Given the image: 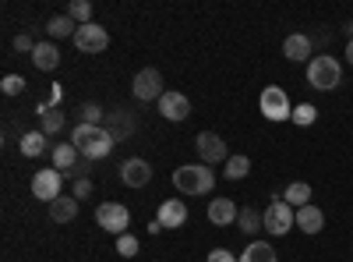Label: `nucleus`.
Here are the masks:
<instances>
[{
	"mask_svg": "<svg viewBox=\"0 0 353 262\" xmlns=\"http://www.w3.org/2000/svg\"><path fill=\"white\" fill-rule=\"evenodd\" d=\"M241 262H279V255H276V248L269 241H251L241 252Z\"/></svg>",
	"mask_w": 353,
	"mask_h": 262,
	"instance_id": "nucleus-20",
	"label": "nucleus"
},
{
	"mask_svg": "<svg viewBox=\"0 0 353 262\" xmlns=\"http://www.w3.org/2000/svg\"><path fill=\"white\" fill-rule=\"evenodd\" d=\"M343 32H346V39H353V21H346V25H343Z\"/></svg>",
	"mask_w": 353,
	"mask_h": 262,
	"instance_id": "nucleus-36",
	"label": "nucleus"
},
{
	"mask_svg": "<svg viewBox=\"0 0 353 262\" xmlns=\"http://www.w3.org/2000/svg\"><path fill=\"white\" fill-rule=\"evenodd\" d=\"M293 124H301V128H307V124H314L318 121V106H311V103H301V106H293V118H290Z\"/></svg>",
	"mask_w": 353,
	"mask_h": 262,
	"instance_id": "nucleus-28",
	"label": "nucleus"
},
{
	"mask_svg": "<svg viewBox=\"0 0 353 262\" xmlns=\"http://www.w3.org/2000/svg\"><path fill=\"white\" fill-rule=\"evenodd\" d=\"M88 195H92V181H88V178H78V181H74V198L81 202V198H88Z\"/></svg>",
	"mask_w": 353,
	"mask_h": 262,
	"instance_id": "nucleus-35",
	"label": "nucleus"
},
{
	"mask_svg": "<svg viewBox=\"0 0 353 262\" xmlns=\"http://www.w3.org/2000/svg\"><path fill=\"white\" fill-rule=\"evenodd\" d=\"M71 145L85 156V160H103L110 156V149L117 145V138L103 128V124H78L71 131Z\"/></svg>",
	"mask_w": 353,
	"mask_h": 262,
	"instance_id": "nucleus-1",
	"label": "nucleus"
},
{
	"mask_svg": "<svg viewBox=\"0 0 353 262\" xmlns=\"http://www.w3.org/2000/svg\"><path fill=\"white\" fill-rule=\"evenodd\" d=\"M61 185H64V174H61V170H36V178H32V195L50 206L53 198H61Z\"/></svg>",
	"mask_w": 353,
	"mask_h": 262,
	"instance_id": "nucleus-10",
	"label": "nucleus"
},
{
	"mask_svg": "<svg viewBox=\"0 0 353 262\" xmlns=\"http://www.w3.org/2000/svg\"><path fill=\"white\" fill-rule=\"evenodd\" d=\"M61 128H64V113L57 110V106L43 110V135H57Z\"/></svg>",
	"mask_w": 353,
	"mask_h": 262,
	"instance_id": "nucleus-29",
	"label": "nucleus"
},
{
	"mask_svg": "<svg viewBox=\"0 0 353 262\" xmlns=\"http://www.w3.org/2000/svg\"><path fill=\"white\" fill-rule=\"evenodd\" d=\"M237 206H233V198H212L209 202V220L216 227H230V223H237Z\"/></svg>",
	"mask_w": 353,
	"mask_h": 262,
	"instance_id": "nucleus-14",
	"label": "nucleus"
},
{
	"mask_svg": "<svg viewBox=\"0 0 353 262\" xmlns=\"http://www.w3.org/2000/svg\"><path fill=\"white\" fill-rule=\"evenodd\" d=\"M103 113H106V110H103L99 103H85V106H81V124H103Z\"/></svg>",
	"mask_w": 353,
	"mask_h": 262,
	"instance_id": "nucleus-32",
	"label": "nucleus"
},
{
	"mask_svg": "<svg viewBox=\"0 0 353 262\" xmlns=\"http://www.w3.org/2000/svg\"><path fill=\"white\" fill-rule=\"evenodd\" d=\"M131 93H134V100H141V103L163 100V75H159L156 68H141V71L134 75V82H131Z\"/></svg>",
	"mask_w": 353,
	"mask_h": 262,
	"instance_id": "nucleus-6",
	"label": "nucleus"
},
{
	"mask_svg": "<svg viewBox=\"0 0 353 262\" xmlns=\"http://www.w3.org/2000/svg\"><path fill=\"white\" fill-rule=\"evenodd\" d=\"M18 145H21V156L36 160V156H43V153H46V135H43V131H25Z\"/></svg>",
	"mask_w": 353,
	"mask_h": 262,
	"instance_id": "nucleus-23",
	"label": "nucleus"
},
{
	"mask_svg": "<svg viewBox=\"0 0 353 262\" xmlns=\"http://www.w3.org/2000/svg\"><path fill=\"white\" fill-rule=\"evenodd\" d=\"M156 220L163 223V230H176V227L188 223V206H184L181 198H166L163 206H159V216Z\"/></svg>",
	"mask_w": 353,
	"mask_h": 262,
	"instance_id": "nucleus-13",
	"label": "nucleus"
},
{
	"mask_svg": "<svg viewBox=\"0 0 353 262\" xmlns=\"http://www.w3.org/2000/svg\"><path fill=\"white\" fill-rule=\"evenodd\" d=\"M74 46H78L81 53H103V50L110 46V32H106L103 25H96V21L78 25V32H74Z\"/></svg>",
	"mask_w": 353,
	"mask_h": 262,
	"instance_id": "nucleus-9",
	"label": "nucleus"
},
{
	"mask_svg": "<svg viewBox=\"0 0 353 262\" xmlns=\"http://www.w3.org/2000/svg\"><path fill=\"white\" fill-rule=\"evenodd\" d=\"M297 227L304 230V234H321V227H325V213H321L318 206H304V209H297Z\"/></svg>",
	"mask_w": 353,
	"mask_h": 262,
	"instance_id": "nucleus-17",
	"label": "nucleus"
},
{
	"mask_svg": "<svg viewBox=\"0 0 353 262\" xmlns=\"http://www.w3.org/2000/svg\"><path fill=\"white\" fill-rule=\"evenodd\" d=\"M106 121H117V131H113L117 142L128 138V135L134 131V124H131V118H128V110H113V113H106Z\"/></svg>",
	"mask_w": 353,
	"mask_h": 262,
	"instance_id": "nucleus-26",
	"label": "nucleus"
},
{
	"mask_svg": "<svg viewBox=\"0 0 353 262\" xmlns=\"http://www.w3.org/2000/svg\"><path fill=\"white\" fill-rule=\"evenodd\" d=\"M78 167V149L71 142H61V145H53V170H61V174H68V170H74Z\"/></svg>",
	"mask_w": 353,
	"mask_h": 262,
	"instance_id": "nucleus-18",
	"label": "nucleus"
},
{
	"mask_svg": "<svg viewBox=\"0 0 353 262\" xmlns=\"http://www.w3.org/2000/svg\"><path fill=\"white\" fill-rule=\"evenodd\" d=\"M346 61H350V64H353V39H350V43H346Z\"/></svg>",
	"mask_w": 353,
	"mask_h": 262,
	"instance_id": "nucleus-37",
	"label": "nucleus"
},
{
	"mask_svg": "<svg viewBox=\"0 0 353 262\" xmlns=\"http://www.w3.org/2000/svg\"><path fill=\"white\" fill-rule=\"evenodd\" d=\"M237 230H241L244 238H251V234H258V230H265L261 213H258V209H251V206H244V209L237 213Z\"/></svg>",
	"mask_w": 353,
	"mask_h": 262,
	"instance_id": "nucleus-24",
	"label": "nucleus"
},
{
	"mask_svg": "<svg viewBox=\"0 0 353 262\" xmlns=\"http://www.w3.org/2000/svg\"><path fill=\"white\" fill-rule=\"evenodd\" d=\"M251 174V160L248 156H230L226 163H223V178L226 181H244Z\"/></svg>",
	"mask_w": 353,
	"mask_h": 262,
	"instance_id": "nucleus-25",
	"label": "nucleus"
},
{
	"mask_svg": "<svg viewBox=\"0 0 353 262\" xmlns=\"http://www.w3.org/2000/svg\"><path fill=\"white\" fill-rule=\"evenodd\" d=\"M0 89H4V96H21V93H25V78H21V75H4Z\"/></svg>",
	"mask_w": 353,
	"mask_h": 262,
	"instance_id": "nucleus-31",
	"label": "nucleus"
},
{
	"mask_svg": "<svg viewBox=\"0 0 353 262\" xmlns=\"http://www.w3.org/2000/svg\"><path fill=\"white\" fill-rule=\"evenodd\" d=\"M209 262H241V255H233V252H226V248H212V252H209Z\"/></svg>",
	"mask_w": 353,
	"mask_h": 262,
	"instance_id": "nucleus-33",
	"label": "nucleus"
},
{
	"mask_svg": "<svg viewBox=\"0 0 353 262\" xmlns=\"http://www.w3.org/2000/svg\"><path fill=\"white\" fill-rule=\"evenodd\" d=\"M32 64L39 71H53L57 64H61V50H57L53 43H36V53H32Z\"/></svg>",
	"mask_w": 353,
	"mask_h": 262,
	"instance_id": "nucleus-19",
	"label": "nucleus"
},
{
	"mask_svg": "<svg viewBox=\"0 0 353 262\" xmlns=\"http://www.w3.org/2000/svg\"><path fill=\"white\" fill-rule=\"evenodd\" d=\"M258 103H261V113L269 121H290L293 118V106H290V100H286V93L279 89V85H269Z\"/></svg>",
	"mask_w": 353,
	"mask_h": 262,
	"instance_id": "nucleus-8",
	"label": "nucleus"
},
{
	"mask_svg": "<svg viewBox=\"0 0 353 262\" xmlns=\"http://www.w3.org/2000/svg\"><path fill=\"white\" fill-rule=\"evenodd\" d=\"M194 149H198V160L205 167H212V163H226L230 160V149H226V142L216 135V131H201L194 138Z\"/></svg>",
	"mask_w": 353,
	"mask_h": 262,
	"instance_id": "nucleus-7",
	"label": "nucleus"
},
{
	"mask_svg": "<svg viewBox=\"0 0 353 262\" xmlns=\"http://www.w3.org/2000/svg\"><path fill=\"white\" fill-rule=\"evenodd\" d=\"M159 113L166 121H184L188 113H191V100L184 96V93H163V100H159Z\"/></svg>",
	"mask_w": 353,
	"mask_h": 262,
	"instance_id": "nucleus-12",
	"label": "nucleus"
},
{
	"mask_svg": "<svg viewBox=\"0 0 353 262\" xmlns=\"http://www.w3.org/2000/svg\"><path fill=\"white\" fill-rule=\"evenodd\" d=\"M173 188L181 195H209L216 188V170L205 163H184L173 170Z\"/></svg>",
	"mask_w": 353,
	"mask_h": 262,
	"instance_id": "nucleus-2",
	"label": "nucleus"
},
{
	"mask_svg": "<svg viewBox=\"0 0 353 262\" xmlns=\"http://www.w3.org/2000/svg\"><path fill=\"white\" fill-rule=\"evenodd\" d=\"M283 202H290L293 209L311 206V185H307V181H293V185L283 191Z\"/></svg>",
	"mask_w": 353,
	"mask_h": 262,
	"instance_id": "nucleus-21",
	"label": "nucleus"
},
{
	"mask_svg": "<svg viewBox=\"0 0 353 262\" xmlns=\"http://www.w3.org/2000/svg\"><path fill=\"white\" fill-rule=\"evenodd\" d=\"M68 18H74L78 25H88V21H92V4H88V0H71V4H68Z\"/></svg>",
	"mask_w": 353,
	"mask_h": 262,
	"instance_id": "nucleus-27",
	"label": "nucleus"
},
{
	"mask_svg": "<svg viewBox=\"0 0 353 262\" xmlns=\"http://www.w3.org/2000/svg\"><path fill=\"white\" fill-rule=\"evenodd\" d=\"M128 220H131V213H128V206H121V202H103V206L96 209V223L106 230V234H128Z\"/></svg>",
	"mask_w": 353,
	"mask_h": 262,
	"instance_id": "nucleus-5",
	"label": "nucleus"
},
{
	"mask_svg": "<svg viewBox=\"0 0 353 262\" xmlns=\"http://www.w3.org/2000/svg\"><path fill=\"white\" fill-rule=\"evenodd\" d=\"M283 57L286 61H304V57H311V36L304 32H293L283 39Z\"/></svg>",
	"mask_w": 353,
	"mask_h": 262,
	"instance_id": "nucleus-15",
	"label": "nucleus"
},
{
	"mask_svg": "<svg viewBox=\"0 0 353 262\" xmlns=\"http://www.w3.org/2000/svg\"><path fill=\"white\" fill-rule=\"evenodd\" d=\"M121 181L128 188H145V185L152 181V167L145 163V160H138V156H131V160L121 163Z\"/></svg>",
	"mask_w": 353,
	"mask_h": 262,
	"instance_id": "nucleus-11",
	"label": "nucleus"
},
{
	"mask_svg": "<svg viewBox=\"0 0 353 262\" xmlns=\"http://www.w3.org/2000/svg\"><path fill=\"white\" fill-rule=\"evenodd\" d=\"M14 50H18V53H36L32 36H25V32H21V36H14Z\"/></svg>",
	"mask_w": 353,
	"mask_h": 262,
	"instance_id": "nucleus-34",
	"label": "nucleus"
},
{
	"mask_svg": "<svg viewBox=\"0 0 353 262\" xmlns=\"http://www.w3.org/2000/svg\"><path fill=\"white\" fill-rule=\"evenodd\" d=\"M46 32H50V39L74 36V32H78V21H74V18H68V15H53V18L46 21Z\"/></svg>",
	"mask_w": 353,
	"mask_h": 262,
	"instance_id": "nucleus-22",
	"label": "nucleus"
},
{
	"mask_svg": "<svg viewBox=\"0 0 353 262\" xmlns=\"http://www.w3.org/2000/svg\"><path fill=\"white\" fill-rule=\"evenodd\" d=\"M261 223H265V230H269L272 238H283V234H290V230L297 227V209H293L290 202H283V195H279V198H272V206L261 213Z\"/></svg>",
	"mask_w": 353,
	"mask_h": 262,
	"instance_id": "nucleus-4",
	"label": "nucleus"
},
{
	"mask_svg": "<svg viewBox=\"0 0 353 262\" xmlns=\"http://www.w3.org/2000/svg\"><path fill=\"white\" fill-rule=\"evenodd\" d=\"M117 255L134 259V255H138V238H134V234H121V238H117Z\"/></svg>",
	"mask_w": 353,
	"mask_h": 262,
	"instance_id": "nucleus-30",
	"label": "nucleus"
},
{
	"mask_svg": "<svg viewBox=\"0 0 353 262\" xmlns=\"http://www.w3.org/2000/svg\"><path fill=\"white\" fill-rule=\"evenodd\" d=\"M74 216H78V198H74V195H71V198L61 195V198L50 202V220H53V223H71Z\"/></svg>",
	"mask_w": 353,
	"mask_h": 262,
	"instance_id": "nucleus-16",
	"label": "nucleus"
},
{
	"mask_svg": "<svg viewBox=\"0 0 353 262\" xmlns=\"http://www.w3.org/2000/svg\"><path fill=\"white\" fill-rule=\"evenodd\" d=\"M343 82V68L332 53H321V57H311L307 64V85L318 93H332L336 85Z\"/></svg>",
	"mask_w": 353,
	"mask_h": 262,
	"instance_id": "nucleus-3",
	"label": "nucleus"
}]
</instances>
